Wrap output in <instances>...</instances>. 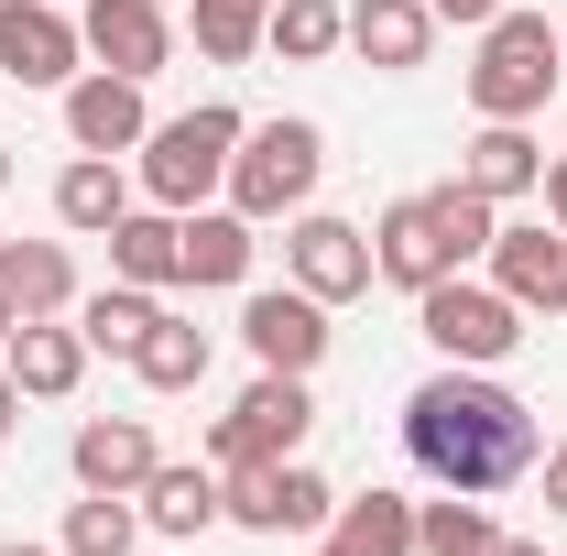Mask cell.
Wrapping results in <instances>:
<instances>
[{"instance_id":"obj_1","label":"cell","mask_w":567,"mask_h":556,"mask_svg":"<svg viewBox=\"0 0 567 556\" xmlns=\"http://www.w3.org/2000/svg\"><path fill=\"white\" fill-rule=\"evenodd\" d=\"M535 404L524 393H502L492 371H436V382H415L404 393V459H415L436 491H470V502H492V491H513L524 470H535Z\"/></svg>"},{"instance_id":"obj_2","label":"cell","mask_w":567,"mask_h":556,"mask_svg":"<svg viewBox=\"0 0 567 556\" xmlns=\"http://www.w3.org/2000/svg\"><path fill=\"white\" fill-rule=\"evenodd\" d=\"M557 22L546 11H502V22H481V55H470V110L481 121H535L546 99H557Z\"/></svg>"},{"instance_id":"obj_3","label":"cell","mask_w":567,"mask_h":556,"mask_svg":"<svg viewBox=\"0 0 567 556\" xmlns=\"http://www.w3.org/2000/svg\"><path fill=\"white\" fill-rule=\"evenodd\" d=\"M240 132H251V121H240L229 99L186 110V121H153V132H142V197L186 218L208 186H229V153H240Z\"/></svg>"},{"instance_id":"obj_4","label":"cell","mask_w":567,"mask_h":556,"mask_svg":"<svg viewBox=\"0 0 567 556\" xmlns=\"http://www.w3.org/2000/svg\"><path fill=\"white\" fill-rule=\"evenodd\" d=\"M317 164H328L317 121H251L240 153H229V208L240 218H295L317 197Z\"/></svg>"},{"instance_id":"obj_5","label":"cell","mask_w":567,"mask_h":556,"mask_svg":"<svg viewBox=\"0 0 567 556\" xmlns=\"http://www.w3.org/2000/svg\"><path fill=\"white\" fill-rule=\"evenodd\" d=\"M415 328L458 371H492V360H513V339H524V306L502 295V284H470V274H447V284H425L415 295Z\"/></svg>"},{"instance_id":"obj_6","label":"cell","mask_w":567,"mask_h":556,"mask_svg":"<svg viewBox=\"0 0 567 556\" xmlns=\"http://www.w3.org/2000/svg\"><path fill=\"white\" fill-rule=\"evenodd\" d=\"M306 425H317V404H306V371H262L229 415L208 425V470H251V459H295L306 447Z\"/></svg>"},{"instance_id":"obj_7","label":"cell","mask_w":567,"mask_h":556,"mask_svg":"<svg viewBox=\"0 0 567 556\" xmlns=\"http://www.w3.org/2000/svg\"><path fill=\"white\" fill-rule=\"evenodd\" d=\"M284 274L306 284L317 306H350V295H371V229L295 208V229H284Z\"/></svg>"},{"instance_id":"obj_8","label":"cell","mask_w":567,"mask_h":556,"mask_svg":"<svg viewBox=\"0 0 567 556\" xmlns=\"http://www.w3.org/2000/svg\"><path fill=\"white\" fill-rule=\"evenodd\" d=\"M87 66V33H76L55 0H0V76L22 87H76Z\"/></svg>"},{"instance_id":"obj_9","label":"cell","mask_w":567,"mask_h":556,"mask_svg":"<svg viewBox=\"0 0 567 556\" xmlns=\"http://www.w3.org/2000/svg\"><path fill=\"white\" fill-rule=\"evenodd\" d=\"M76 33H87V55H99L110 76H164V55H175L164 0H87V11H76Z\"/></svg>"},{"instance_id":"obj_10","label":"cell","mask_w":567,"mask_h":556,"mask_svg":"<svg viewBox=\"0 0 567 556\" xmlns=\"http://www.w3.org/2000/svg\"><path fill=\"white\" fill-rule=\"evenodd\" d=\"M240 339H251V360H262V371H317V360H328V306H317L306 284L251 295V306H240Z\"/></svg>"},{"instance_id":"obj_11","label":"cell","mask_w":567,"mask_h":556,"mask_svg":"<svg viewBox=\"0 0 567 556\" xmlns=\"http://www.w3.org/2000/svg\"><path fill=\"white\" fill-rule=\"evenodd\" d=\"M142 76H110V66H87L66 87V142L76 153H142Z\"/></svg>"},{"instance_id":"obj_12","label":"cell","mask_w":567,"mask_h":556,"mask_svg":"<svg viewBox=\"0 0 567 556\" xmlns=\"http://www.w3.org/2000/svg\"><path fill=\"white\" fill-rule=\"evenodd\" d=\"M371 274H382V284H404V295H425V284H447V274H458V251L436 240L425 197H393V208H382V229H371Z\"/></svg>"},{"instance_id":"obj_13","label":"cell","mask_w":567,"mask_h":556,"mask_svg":"<svg viewBox=\"0 0 567 556\" xmlns=\"http://www.w3.org/2000/svg\"><path fill=\"white\" fill-rule=\"evenodd\" d=\"M66 459H76V491H142L153 470H164V459H153V425H142V415H87Z\"/></svg>"},{"instance_id":"obj_14","label":"cell","mask_w":567,"mask_h":556,"mask_svg":"<svg viewBox=\"0 0 567 556\" xmlns=\"http://www.w3.org/2000/svg\"><path fill=\"white\" fill-rule=\"evenodd\" d=\"M492 284L524 317H535V306L557 317L567 306V229H492Z\"/></svg>"},{"instance_id":"obj_15","label":"cell","mask_w":567,"mask_h":556,"mask_svg":"<svg viewBox=\"0 0 567 556\" xmlns=\"http://www.w3.org/2000/svg\"><path fill=\"white\" fill-rule=\"evenodd\" d=\"M0 371L22 382V404H66L76 371H87V339H76V328H55V317H22V328H11V349H0Z\"/></svg>"},{"instance_id":"obj_16","label":"cell","mask_w":567,"mask_h":556,"mask_svg":"<svg viewBox=\"0 0 567 556\" xmlns=\"http://www.w3.org/2000/svg\"><path fill=\"white\" fill-rule=\"evenodd\" d=\"M110 274L142 284V295L186 284V218H175V208H132L121 229H110Z\"/></svg>"},{"instance_id":"obj_17","label":"cell","mask_w":567,"mask_h":556,"mask_svg":"<svg viewBox=\"0 0 567 556\" xmlns=\"http://www.w3.org/2000/svg\"><path fill=\"white\" fill-rule=\"evenodd\" d=\"M350 44H360V66L404 76V66H425V44H436V11H425V0H350Z\"/></svg>"},{"instance_id":"obj_18","label":"cell","mask_w":567,"mask_h":556,"mask_svg":"<svg viewBox=\"0 0 567 556\" xmlns=\"http://www.w3.org/2000/svg\"><path fill=\"white\" fill-rule=\"evenodd\" d=\"M458 186H481V197H535L546 186V153H535V132L524 121H481V142H470V164H458Z\"/></svg>"},{"instance_id":"obj_19","label":"cell","mask_w":567,"mask_h":556,"mask_svg":"<svg viewBox=\"0 0 567 556\" xmlns=\"http://www.w3.org/2000/svg\"><path fill=\"white\" fill-rule=\"evenodd\" d=\"M55 218L87 229V240H110V229L132 218V175H121V153H76L66 175H55Z\"/></svg>"},{"instance_id":"obj_20","label":"cell","mask_w":567,"mask_h":556,"mask_svg":"<svg viewBox=\"0 0 567 556\" xmlns=\"http://www.w3.org/2000/svg\"><path fill=\"white\" fill-rule=\"evenodd\" d=\"M317 556H415V502H404V491H360V502H339Z\"/></svg>"},{"instance_id":"obj_21","label":"cell","mask_w":567,"mask_h":556,"mask_svg":"<svg viewBox=\"0 0 567 556\" xmlns=\"http://www.w3.org/2000/svg\"><path fill=\"white\" fill-rule=\"evenodd\" d=\"M0 295H11L22 317H66V306H76L66 240H0Z\"/></svg>"},{"instance_id":"obj_22","label":"cell","mask_w":567,"mask_h":556,"mask_svg":"<svg viewBox=\"0 0 567 556\" xmlns=\"http://www.w3.org/2000/svg\"><path fill=\"white\" fill-rule=\"evenodd\" d=\"M132 502H142V535H175V546H197V535L218 524V470H153Z\"/></svg>"},{"instance_id":"obj_23","label":"cell","mask_w":567,"mask_h":556,"mask_svg":"<svg viewBox=\"0 0 567 556\" xmlns=\"http://www.w3.org/2000/svg\"><path fill=\"white\" fill-rule=\"evenodd\" d=\"M262 218H240V208H186V284H240L251 274V240Z\"/></svg>"},{"instance_id":"obj_24","label":"cell","mask_w":567,"mask_h":556,"mask_svg":"<svg viewBox=\"0 0 567 556\" xmlns=\"http://www.w3.org/2000/svg\"><path fill=\"white\" fill-rule=\"evenodd\" d=\"M132 371L153 393H197V382H208V328H197V317H153L142 349H132Z\"/></svg>"},{"instance_id":"obj_25","label":"cell","mask_w":567,"mask_h":556,"mask_svg":"<svg viewBox=\"0 0 567 556\" xmlns=\"http://www.w3.org/2000/svg\"><path fill=\"white\" fill-rule=\"evenodd\" d=\"M153 317H164V306H153L142 284H99V295L76 306V339H87V349H121V360H132V349H142V328H153Z\"/></svg>"},{"instance_id":"obj_26","label":"cell","mask_w":567,"mask_h":556,"mask_svg":"<svg viewBox=\"0 0 567 556\" xmlns=\"http://www.w3.org/2000/svg\"><path fill=\"white\" fill-rule=\"evenodd\" d=\"M492 513L470 502V491H447V502H415V556H492Z\"/></svg>"},{"instance_id":"obj_27","label":"cell","mask_w":567,"mask_h":556,"mask_svg":"<svg viewBox=\"0 0 567 556\" xmlns=\"http://www.w3.org/2000/svg\"><path fill=\"white\" fill-rule=\"evenodd\" d=\"M262 44H274V55H295V66H317L328 44H350V11H339V0H274Z\"/></svg>"},{"instance_id":"obj_28","label":"cell","mask_w":567,"mask_h":556,"mask_svg":"<svg viewBox=\"0 0 567 556\" xmlns=\"http://www.w3.org/2000/svg\"><path fill=\"white\" fill-rule=\"evenodd\" d=\"M262 22H274V0H197V55L208 66H251Z\"/></svg>"},{"instance_id":"obj_29","label":"cell","mask_w":567,"mask_h":556,"mask_svg":"<svg viewBox=\"0 0 567 556\" xmlns=\"http://www.w3.org/2000/svg\"><path fill=\"white\" fill-rule=\"evenodd\" d=\"M142 546V513H132V491H87L66 513V556H132Z\"/></svg>"},{"instance_id":"obj_30","label":"cell","mask_w":567,"mask_h":556,"mask_svg":"<svg viewBox=\"0 0 567 556\" xmlns=\"http://www.w3.org/2000/svg\"><path fill=\"white\" fill-rule=\"evenodd\" d=\"M425 218H436V240H447V251H458V274H470V262H481V251H492V197H481V186H458V175H447V186H436V197H425Z\"/></svg>"},{"instance_id":"obj_31","label":"cell","mask_w":567,"mask_h":556,"mask_svg":"<svg viewBox=\"0 0 567 556\" xmlns=\"http://www.w3.org/2000/svg\"><path fill=\"white\" fill-rule=\"evenodd\" d=\"M328 513H339V491L317 481L306 459H274V535H317Z\"/></svg>"},{"instance_id":"obj_32","label":"cell","mask_w":567,"mask_h":556,"mask_svg":"<svg viewBox=\"0 0 567 556\" xmlns=\"http://www.w3.org/2000/svg\"><path fill=\"white\" fill-rule=\"evenodd\" d=\"M425 11H436V22H502L513 0H425Z\"/></svg>"},{"instance_id":"obj_33","label":"cell","mask_w":567,"mask_h":556,"mask_svg":"<svg viewBox=\"0 0 567 556\" xmlns=\"http://www.w3.org/2000/svg\"><path fill=\"white\" fill-rule=\"evenodd\" d=\"M546 513H567V436L546 447Z\"/></svg>"},{"instance_id":"obj_34","label":"cell","mask_w":567,"mask_h":556,"mask_svg":"<svg viewBox=\"0 0 567 556\" xmlns=\"http://www.w3.org/2000/svg\"><path fill=\"white\" fill-rule=\"evenodd\" d=\"M546 218L567 229V164H546Z\"/></svg>"},{"instance_id":"obj_35","label":"cell","mask_w":567,"mask_h":556,"mask_svg":"<svg viewBox=\"0 0 567 556\" xmlns=\"http://www.w3.org/2000/svg\"><path fill=\"white\" fill-rule=\"evenodd\" d=\"M11 425H22V382L0 371V436H11Z\"/></svg>"},{"instance_id":"obj_36","label":"cell","mask_w":567,"mask_h":556,"mask_svg":"<svg viewBox=\"0 0 567 556\" xmlns=\"http://www.w3.org/2000/svg\"><path fill=\"white\" fill-rule=\"evenodd\" d=\"M11 328H22V306H11V295H0V349H11Z\"/></svg>"},{"instance_id":"obj_37","label":"cell","mask_w":567,"mask_h":556,"mask_svg":"<svg viewBox=\"0 0 567 556\" xmlns=\"http://www.w3.org/2000/svg\"><path fill=\"white\" fill-rule=\"evenodd\" d=\"M492 556H546V546H524V535H502V546H492Z\"/></svg>"},{"instance_id":"obj_38","label":"cell","mask_w":567,"mask_h":556,"mask_svg":"<svg viewBox=\"0 0 567 556\" xmlns=\"http://www.w3.org/2000/svg\"><path fill=\"white\" fill-rule=\"evenodd\" d=\"M0 556H55V546H0Z\"/></svg>"},{"instance_id":"obj_39","label":"cell","mask_w":567,"mask_h":556,"mask_svg":"<svg viewBox=\"0 0 567 556\" xmlns=\"http://www.w3.org/2000/svg\"><path fill=\"white\" fill-rule=\"evenodd\" d=\"M0 186H11V153H0Z\"/></svg>"},{"instance_id":"obj_40","label":"cell","mask_w":567,"mask_h":556,"mask_svg":"<svg viewBox=\"0 0 567 556\" xmlns=\"http://www.w3.org/2000/svg\"><path fill=\"white\" fill-rule=\"evenodd\" d=\"M557 44H567V22H557Z\"/></svg>"},{"instance_id":"obj_41","label":"cell","mask_w":567,"mask_h":556,"mask_svg":"<svg viewBox=\"0 0 567 556\" xmlns=\"http://www.w3.org/2000/svg\"><path fill=\"white\" fill-rule=\"evenodd\" d=\"M557 317H567V306H557Z\"/></svg>"}]
</instances>
